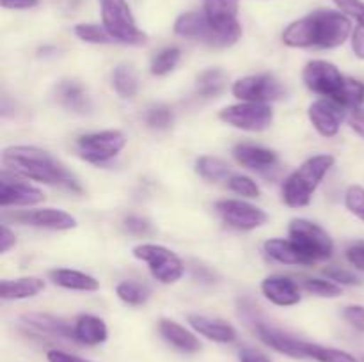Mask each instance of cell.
Instances as JSON below:
<instances>
[{
	"label": "cell",
	"mask_w": 364,
	"mask_h": 362,
	"mask_svg": "<svg viewBox=\"0 0 364 362\" xmlns=\"http://www.w3.org/2000/svg\"><path fill=\"white\" fill-rule=\"evenodd\" d=\"M352 21L341 11L320 9L288 25L283 43L291 48H336L352 34Z\"/></svg>",
	"instance_id": "obj_1"
},
{
	"label": "cell",
	"mask_w": 364,
	"mask_h": 362,
	"mask_svg": "<svg viewBox=\"0 0 364 362\" xmlns=\"http://www.w3.org/2000/svg\"><path fill=\"white\" fill-rule=\"evenodd\" d=\"M2 163L11 172L27 177V180L57 185L77 194L82 192L77 177L45 149L34 148V146H13V148L4 149Z\"/></svg>",
	"instance_id": "obj_2"
},
{
	"label": "cell",
	"mask_w": 364,
	"mask_h": 362,
	"mask_svg": "<svg viewBox=\"0 0 364 362\" xmlns=\"http://www.w3.org/2000/svg\"><path fill=\"white\" fill-rule=\"evenodd\" d=\"M334 165V156L315 155L306 160L297 170L290 174L283 183V201L291 208H302L311 202L313 194L322 183L323 176Z\"/></svg>",
	"instance_id": "obj_3"
},
{
	"label": "cell",
	"mask_w": 364,
	"mask_h": 362,
	"mask_svg": "<svg viewBox=\"0 0 364 362\" xmlns=\"http://www.w3.org/2000/svg\"><path fill=\"white\" fill-rule=\"evenodd\" d=\"M174 32L181 38L198 39L206 45L215 46V48H226L240 39L242 27L240 23L231 25V27H215L205 13L192 11V13L178 16L176 23H174Z\"/></svg>",
	"instance_id": "obj_4"
},
{
	"label": "cell",
	"mask_w": 364,
	"mask_h": 362,
	"mask_svg": "<svg viewBox=\"0 0 364 362\" xmlns=\"http://www.w3.org/2000/svg\"><path fill=\"white\" fill-rule=\"evenodd\" d=\"M102 9L103 27L107 28L116 43L124 45H142L146 34L137 27L127 0H98Z\"/></svg>",
	"instance_id": "obj_5"
},
{
	"label": "cell",
	"mask_w": 364,
	"mask_h": 362,
	"mask_svg": "<svg viewBox=\"0 0 364 362\" xmlns=\"http://www.w3.org/2000/svg\"><path fill=\"white\" fill-rule=\"evenodd\" d=\"M290 240L302 252L309 265L329 259L334 252V243L329 234L315 222L295 219L290 224Z\"/></svg>",
	"instance_id": "obj_6"
},
{
	"label": "cell",
	"mask_w": 364,
	"mask_h": 362,
	"mask_svg": "<svg viewBox=\"0 0 364 362\" xmlns=\"http://www.w3.org/2000/svg\"><path fill=\"white\" fill-rule=\"evenodd\" d=\"M134 256L148 263L149 272L162 284H173L183 277V261L167 247L155 243H142L134 248Z\"/></svg>",
	"instance_id": "obj_7"
},
{
	"label": "cell",
	"mask_w": 364,
	"mask_h": 362,
	"mask_svg": "<svg viewBox=\"0 0 364 362\" xmlns=\"http://www.w3.org/2000/svg\"><path fill=\"white\" fill-rule=\"evenodd\" d=\"M124 146H127V137L119 130H105L82 135L77 142L78 155L89 163L109 162L119 155Z\"/></svg>",
	"instance_id": "obj_8"
},
{
	"label": "cell",
	"mask_w": 364,
	"mask_h": 362,
	"mask_svg": "<svg viewBox=\"0 0 364 362\" xmlns=\"http://www.w3.org/2000/svg\"><path fill=\"white\" fill-rule=\"evenodd\" d=\"M302 78H304V84L308 85L309 91L326 96L336 103L340 102L341 92L347 84V77H343L341 71L327 60H311L304 67Z\"/></svg>",
	"instance_id": "obj_9"
},
{
	"label": "cell",
	"mask_w": 364,
	"mask_h": 362,
	"mask_svg": "<svg viewBox=\"0 0 364 362\" xmlns=\"http://www.w3.org/2000/svg\"><path fill=\"white\" fill-rule=\"evenodd\" d=\"M219 117L238 130L262 131L272 124L274 112L267 103L242 102L220 110Z\"/></svg>",
	"instance_id": "obj_10"
},
{
	"label": "cell",
	"mask_w": 364,
	"mask_h": 362,
	"mask_svg": "<svg viewBox=\"0 0 364 362\" xmlns=\"http://www.w3.org/2000/svg\"><path fill=\"white\" fill-rule=\"evenodd\" d=\"M45 201V194L34 185L27 183L21 176L2 169L0 172V206H34Z\"/></svg>",
	"instance_id": "obj_11"
},
{
	"label": "cell",
	"mask_w": 364,
	"mask_h": 362,
	"mask_svg": "<svg viewBox=\"0 0 364 362\" xmlns=\"http://www.w3.org/2000/svg\"><path fill=\"white\" fill-rule=\"evenodd\" d=\"M215 209L228 226L238 231H252L269 220V215L263 209L240 199H224L217 202Z\"/></svg>",
	"instance_id": "obj_12"
},
{
	"label": "cell",
	"mask_w": 364,
	"mask_h": 362,
	"mask_svg": "<svg viewBox=\"0 0 364 362\" xmlns=\"http://www.w3.org/2000/svg\"><path fill=\"white\" fill-rule=\"evenodd\" d=\"M233 96L240 102L269 103L283 96V87L272 75H251L233 84Z\"/></svg>",
	"instance_id": "obj_13"
},
{
	"label": "cell",
	"mask_w": 364,
	"mask_h": 362,
	"mask_svg": "<svg viewBox=\"0 0 364 362\" xmlns=\"http://www.w3.org/2000/svg\"><path fill=\"white\" fill-rule=\"evenodd\" d=\"M308 116L315 130L323 137H334L338 135L341 128V121H343L345 112L343 106L340 103L333 102L329 98L316 99L309 105Z\"/></svg>",
	"instance_id": "obj_14"
},
{
	"label": "cell",
	"mask_w": 364,
	"mask_h": 362,
	"mask_svg": "<svg viewBox=\"0 0 364 362\" xmlns=\"http://www.w3.org/2000/svg\"><path fill=\"white\" fill-rule=\"evenodd\" d=\"M11 219L16 222L25 224V226L43 227V229L53 231H68L77 227V219L70 213L55 208H43V209H27V212H18L11 215Z\"/></svg>",
	"instance_id": "obj_15"
},
{
	"label": "cell",
	"mask_w": 364,
	"mask_h": 362,
	"mask_svg": "<svg viewBox=\"0 0 364 362\" xmlns=\"http://www.w3.org/2000/svg\"><path fill=\"white\" fill-rule=\"evenodd\" d=\"M255 329L259 339L276 351H279V353H284L294 358H306L304 341L297 339V337L290 336V334L283 332V330L265 325V323H256Z\"/></svg>",
	"instance_id": "obj_16"
},
{
	"label": "cell",
	"mask_w": 364,
	"mask_h": 362,
	"mask_svg": "<svg viewBox=\"0 0 364 362\" xmlns=\"http://www.w3.org/2000/svg\"><path fill=\"white\" fill-rule=\"evenodd\" d=\"M262 291L272 304L281 307H290L301 302V290L290 277L270 275L262 283Z\"/></svg>",
	"instance_id": "obj_17"
},
{
	"label": "cell",
	"mask_w": 364,
	"mask_h": 362,
	"mask_svg": "<svg viewBox=\"0 0 364 362\" xmlns=\"http://www.w3.org/2000/svg\"><path fill=\"white\" fill-rule=\"evenodd\" d=\"M187 319L192 329L205 336L206 339L215 341V343H233L237 339V330L223 319H213L201 314H188Z\"/></svg>",
	"instance_id": "obj_18"
},
{
	"label": "cell",
	"mask_w": 364,
	"mask_h": 362,
	"mask_svg": "<svg viewBox=\"0 0 364 362\" xmlns=\"http://www.w3.org/2000/svg\"><path fill=\"white\" fill-rule=\"evenodd\" d=\"M233 155L238 160V163L251 170H258V172L272 169L277 163V153L272 149L262 148V146L238 144Z\"/></svg>",
	"instance_id": "obj_19"
},
{
	"label": "cell",
	"mask_w": 364,
	"mask_h": 362,
	"mask_svg": "<svg viewBox=\"0 0 364 362\" xmlns=\"http://www.w3.org/2000/svg\"><path fill=\"white\" fill-rule=\"evenodd\" d=\"M75 341L87 346H96V344L105 343L109 337V330H107L105 322L98 316L92 314H80L73 325Z\"/></svg>",
	"instance_id": "obj_20"
},
{
	"label": "cell",
	"mask_w": 364,
	"mask_h": 362,
	"mask_svg": "<svg viewBox=\"0 0 364 362\" xmlns=\"http://www.w3.org/2000/svg\"><path fill=\"white\" fill-rule=\"evenodd\" d=\"M160 334L164 336V339L169 344H173L174 348L181 351H188V353H194V351L201 350V343H199L198 337L187 330L185 327H181L180 323L173 322V319H160L159 323Z\"/></svg>",
	"instance_id": "obj_21"
},
{
	"label": "cell",
	"mask_w": 364,
	"mask_h": 362,
	"mask_svg": "<svg viewBox=\"0 0 364 362\" xmlns=\"http://www.w3.org/2000/svg\"><path fill=\"white\" fill-rule=\"evenodd\" d=\"M45 290V283L38 277H20V279H4L0 283V297L4 300H23L32 298Z\"/></svg>",
	"instance_id": "obj_22"
},
{
	"label": "cell",
	"mask_w": 364,
	"mask_h": 362,
	"mask_svg": "<svg viewBox=\"0 0 364 362\" xmlns=\"http://www.w3.org/2000/svg\"><path fill=\"white\" fill-rule=\"evenodd\" d=\"M53 283L57 286L64 287V290H73V291H98L100 283L92 275H87L84 272L71 268H57L50 272Z\"/></svg>",
	"instance_id": "obj_23"
},
{
	"label": "cell",
	"mask_w": 364,
	"mask_h": 362,
	"mask_svg": "<svg viewBox=\"0 0 364 362\" xmlns=\"http://www.w3.org/2000/svg\"><path fill=\"white\" fill-rule=\"evenodd\" d=\"M238 2L240 0H205L203 13L215 27H231L238 23Z\"/></svg>",
	"instance_id": "obj_24"
},
{
	"label": "cell",
	"mask_w": 364,
	"mask_h": 362,
	"mask_svg": "<svg viewBox=\"0 0 364 362\" xmlns=\"http://www.w3.org/2000/svg\"><path fill=\"white\" fill-rule=\"evenodd\" d=\"M23 323L31 329L38 330L41 334H50V336L66 337V339H75L73 327L68 325L64 319L55 318L50 314H27L23 316Z\"/></svg>",
	"instance_id": "obj_25"
},
{
	"label": "cell",
	"mask_w": 364,
	"mask_h": 362,
	"mask_svg": "<svg viewBox=\"0 0 364 362\" xmlns=\"http://www.w3.org/2000/svg\"><path fill=\"white\" fill-rule=\"evenodd\" d=\"M265 252L283 265H309L308 259L302 256V252L295 247L291 240L272 238V240L265 241Z\"/></svg>",
	"instance_id": "obj_26"
},
{
	"label": "cell",
	"mask_w": 364,
	"mask_h": 362,
	"mask_svg": "<svg viewBox=\"0 0 364 362\" xmlns=\"http://www.w3.org/2000/svg\"><path fill=\"white\" fill-rule=\"evenodd\" d=\"M57 99L63 106L73 112H87L89 99L85 96L84 87L77 82H60L55 89Z\"/></svg>",
	"instance_id": "obj_27"
},
{
	"label": "cell",
	"mask_w": 364,
	"mask_h": 362,
	"mask_svg": "<svg viewBox=\"0 0 364 362\" xmlns=\"http://www.w3.org/2000/svg\"><path fill=\"white\" fill-rule=\"evenodd\" d=\"M304 355L306 358H313L316 362H358L354 355L348 351L336 350V348L322 346V344L306 343L304 341Z\"/></svg>",
	"instance_id": "obj_28"
},
{
	"label": "cell",
	"mask_w": 364,
	"mask_h": 362,
	"mask_svg": "<svg viewBox=\"0 0 364 362\" xmlns=\"http://www.w3.org/2000/svg\"><path fill=\"white\" fill-rule=\"evenodd\" d=\"M112 85L114 91L121 96V98H132V96L137 94L139 89V78L137 73L132 70L127 64H121L114 70L112 75Z\"/></svg>",
	"instance_id": "obj_29"
},
{
	"label": "cell",
	"mask_w": 364,
	"mask_h": 362,
	"mask_svg": "<svg viewBox=\"0 0 364 362\" xmlns=\"http://www.w3.org/2000/svg\"><path fill=\"white\" fill-rule=\"evenodd\" d=\"M196 170L201 177L210 181H220L230 180V165L224 160L215 158V156H201L196 162Z\"/></svg>",
	"instance_id": "obj_30"
},
{
	"label": "cell",
	"mask_w": 364,
	"mask_h": 362,
	"mask_svg": "<svg viewBox=\"0 0 364 362\" xmlns=\"http://www.w3.org/2000/svg\"><path fill=\"white\" fill-rule=\"evenodd\" d=\"M228 75L223 70H208L199 75L198 92L201 96H217L226 89Z\"/></svg>",
	"instance_id": "obj_31"
},
{
	"label": "cell",
	"mask_w": 364,
	"mask_h": 362,
	"mask_svg": "<svg viewBox=\"0 0 364 362\" xmlns=\"http://www.w3.org/2000/svg\"><path fill=\"white\" fill-rule=\"evenodd\" d=\"M73 32L78 39H82V41L85 43H95V45H109V43H116L112 35L107 32L105 27H100V25H95V23H78L75 25Z\"/></svg>",
	"instance_id": "obj_32"
},
{
	"label": "cell",
	"mask_w": 364,
	"mask_h": 362,
	"mask_svg": "<svg viewBox=\"0 0 364 362\" xmlns=\"http://www.w3.org/2000/svg\"><path fill=\"white\" fill-rule=\"evenodd\" d=\"M116 293L119 300H123L128 305H142L148 300V290L141 284L132 283V280H123V283L117 284Z\"/></svg>",
	"instance_id": "obj_33"
},
{
	"label": "cell",
	"mask_w": 364,
	"mask_h": 362,
	"mask_svg": "<svg viewBox=\"0 0 364 362\" xmlns=\"http://www.w3.org/2000/svg\"><path fill=\"white\" fill-rule=\"evenodd\" d=\"M181 52L180 48H166L160 53H156L155 59L151 60V73L156 77H164L169 71H173L176 67V64L180 62Z\"/></svg>",
	"instance_id": "obj_34"
},
{
	"label": "cell",
	"mask_w": 364,
	"mask_h": 362,
	"mask_svg": "<svg viewBox=\"0 0 364 362\" xmlns=\"http://www.w3.org/2000/svg\"><path fill=\"white\" fill-rule=\"evenodd\" d=\"M231 190L242 197H259V187L252 177L244 176V174H231L228 180Z\"/></svg>",
	"instance_id": "obj_35"
},
{
	"label": "cell",
	"mask_w": 364,
	"mask_h": 362,
	"mask_svg": "<svg viewBox=\"0 0 364 362\" xmlns=\"http://www.w3.org/2000/svg\"><path fill=\"white\" fill-rule=\"evenodd\" d=\"M302 286L313 295H318V297H327L334 298L341 295V286L340 284L333 283V280H323V279H304L302 280Z\"/></svg>",
	"instance_id": "obj_36"
},
{
	"label": "cell",
	"mask_w": 364,
	"mask_h": 362,
	"mask_svg": "<svg viewBox=\"0 0 364 362\" xmlns=\"http://www.w3.org/2000/svg\"><path fill=\"white\" fill-rule=\"evenodd\" d=\"M146 123L151 128H156V130H166L173 124V110L166 105L153 106L146 114Z\"/></svg>",
	"instance_id": "obj_37"
},
{
	"label": "cell",
	"mask_w": 364,
	"mask_h": 362,
	"mask_svg": "<svg viewBox=\"0 0 364 362\" xmlns=\"http://www.w3.org/2000/svg\"><path fill=\"white\" fill-rule=\"evenodd\" d=\"M345 206H347L348 212L354 213L364 222V188L358 187V185L348 188L347 194H345Z\"/></svg>",
	"instance_id": "obj_38"
},
{
	"label": "cell",
	"mask_w": 364,
	"mask_h": 362,
	"mask_svg": "<svg viewBox=\"0 0 364 362\" xmlns=\"http://www.w3.org/2000/svg\"><path fill=\"white\" fill-rule=\"evenodd\" d=\"M327 275V279L333 280V283L340 284V286H358L361 284V277L355 275L350 270H345L341 266H334V268H327L323 272Z\"/></svg>",
	"instance_id": "obj_39"
},
{
	"label": "cell",
	"mask_w": 364,
	"mask_h": 362,
	"mask_svg": "<svg viewBox=\"0 0 364 362\" xmlns=\"http://www.w3.org/2000/svg\"><path fill=\"white\" fill-rule=\"evenodd\" d=\"M355 21H358V25L352 32V50H354L358 59L364 60V14L355 18Z\"/></svg>",
	"instance_id": "obj_40"
},
{
	"label": "cell",
	"mask_w": 364,
	"mask_h": 362,
	"mask_svg": "<svg viewBox=\"0 0 364 362\" xmlns=\"http://www.w3.org/2000/svg\"><path fill=\"white\" fill-rule=\"evenodd\" d=\"M343 318L359 332H364V307L363 305H348L343 309Z\"/></svg>",
	"instance_id": "obj_41"
},
{
	"label": "cell",
	"mask_w": 364,
	"mask_h": 362,
	"mask_svg": "<svg viewBox=\"0 0 364 362\" xmlns=\"http://www.w3.org/2000/svg\"><path fill=\"white\" fill-rule=\"evenodd\" d=\"M338 9L350 18H359L364 14V2L363 0H334Z\"/></svg>",
	"instance_id": "obj_42"
},
{
	"label": "cell",
	"mask_w": 364,
	"mask_h": 362,
	"mask_svg": "<svg viewBox=\"0 0 364 362\" xmlns=\"http://www.w3.org/2000/svg\"><path fill=\"white\" fill-rule=\"evenodd\" d=\"M347 259L352 266L364 272V241H354L347 247Z\"/></svg>",
	"instance_id": "obj_43"
},
{
	"label": "cell",
	"mask_w": 364,
	"mask_h": 362,
	"mask_svg": "<svg viewBox=\"0 0 364 362\" xmlns=\"http://www.w3.org/2000/svg\"><path fill=\"white\" fill-rule=\"evenodd\" d=\"M124 227H127L128 233L137 234V236H141V234H148L149 231H151V224H149L148 220L135 215L128 216V219L124 220Z\"/></svg>",
	"instance_id": "obj_44"
},
{
	"label": "cell",
	"mask_w": 364,
	"mask_h": 362,
	"mask_svg": "<svg viewBox=\"0 0 364 362\" xmlns=\"http://www.w3.org/2000/svg\"><path fill=\"white\" fill-rule=\"evenodd\" d=\"M46 358H48V362H89L77 357V355H70L66 353V351L60 350H50L48 353H46Z\"/></svg>",
	"instance_id": "obj_45"
},
{
	"label": "cell",
	"mask_w": 364,
	"mask_h": 362,
	"mask_svg": "<svg viewBox=\"0 0 364 362\" xmlns=\"http://www.w3.org/2000/svg\"><path fill=\"white\" fill-rule=\"evenodd\" d=\"M240 362H272L267 355H263L262 351L258 350H252V348H244L240 350Z\"/></svg>",
	"instance_id": "obj_46"
},
{
	"label": "cell",
	"mask_w": 364,
	"mask_h": 362,
	"mask_svg": "<svg viewBox=\"0 0 364 362\" xmlns=\"http://www.w3.org/2000/svg\"><path fill=\"white\" fill-rule=\"evenodd\" d=\"M16 243V238H14V233H11L9 227L2 226L0 227V252L6 254L11 247H14Z\"/></svg>",
	"instance_id": "obj_47"
},
{
	"label": "cell",
	"mask_w": 364,
	"mask_h": 362,
	"mask_svg": "<svg viewBox=\"0 0 364 362\" xmlns=\"http://www.w3.org/2000/svg\"><path fill=\"white\" fill-rule=\"evenodd\" d=\"M4 9H31L38 6V0H0Z\"/></svg>",
	"instance_id": "obj_48"
},
{
	"label": "cell",
	"mask_w": 364,
	"mask_h": 362,
	"mask_svg": "<svg viewBox=\"0 0 364 362\" xmlns=\"http://www.w3.org/2000/svg\"><path fill=\"white\" fill-rule=\"evenodd\" d=\"M350 126L355 133L364 137V109H355L350 116Z\"/></svg>",
	"instance_id": "obj_49"
}]
</instances>
